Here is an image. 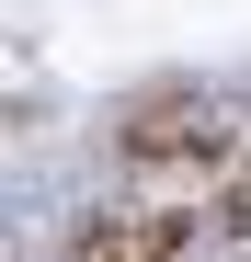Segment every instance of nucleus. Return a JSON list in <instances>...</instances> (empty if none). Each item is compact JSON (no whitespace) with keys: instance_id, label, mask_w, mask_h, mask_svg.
Masks as SVG:
<instances>
[{"instance_id":"f257e3e1","label":"nucleus","mask_w":251,"mask_h":262,"mask_svg":"<svg viewBox=\"0 0 251 262\" xmlns=\"http://www.w3.org/2000/svg\"><path fill=\"white\" fill-rule=\"evenodd\" d=\"M103 148L126 171H205V183H217L251 137H240V103L217 92V80H149V92L114 103V137Z\"/></svg>"},{"instance_id":"f03ea898","label":"nucleus","mask_w":251,"mask_h":262,"mask_svg":"<svg viewBox=\"0 0 251 262\" xmlns=\"http://www.w3.org/2000/svg\"><path fill=\"white\" fill-rule=\"evenodd\" d=\"M194 239H217L194 205H137V216H80V228H69V262H183Z\"/></svg>"},{"instance_id":"7ed1b4c3","label":"nucleus","mask_w":251,"mask_h":262,"mask_svg":"<svg viewBox=\"0 0 251 262\" xmlns=\"http://www.w3.org/2000/svg\"><path fill=\"white\" fill-rule=\"evenodd\" d=\"M205 228H217V239H251V148L217 171V194H205Z\"/></svg>"}]
</instances>
